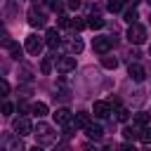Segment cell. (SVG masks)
Listing matches in <instances>:
<instances>
[{
  "instance_id": "4fadbf2b",
  "label": "cell",
  "mask_w": 151,
  "mask_h": 151,
  "mask_svg": "<svg viewBox=\"0 0 151 151\" xmlns=\"http://www.w3.org/2000/svg\"><path fill=\"white\" fill-rule=\"evenodd\" d=\"M73 123H76V127L85 130V127L90 125V113H87V111H78V113L73 116Z\"/></svg>"
},
{
  "instance_id": "7a4b0ae2",
  "label": "cell",
  "mask_w": 151,
  "mask_h": 151,
  "mask_svg": "<svg viewBox=\"0 0 151 151\" xmlns=\"http://www.w3.org/2000/svg\"><path fill=\"white\" fill-rule=\"evenodd\" d=\"M116 45V38L113 35H97L94 40H92V50L97 52V54H109V50Z\"/></svg>"
},
{
  "instance_id": "484cf974",
  "label": "cell",
  "mask_w": 151,
  "mask_h": 151,
  "mask_svg": "<svg viewBox=\"0 0 151 151\" xmlns=\"http://www.w3.org/2000/svg\"><path fill=\"white\" fill-rule=\"evenodd\" d=\"M137 19H139L137 9H127V12H125V21H127V24H137Z\"/></svg>"
},
{
  "instance_id": "d6986e66",
  "label": "cell",
  "mask_w": 151,
  "mask_h": 151,
  "mask_svg": "<svg viewBox=\"0 0 151 151\" xmlns=\"http://www.w3.org/2000/svg\"><path fill=\"white\" fill-rule=\"evenodd\" d=\"M104 24H106V21H104L101 17H90V19H87V26H90L92 31H97V28H104Z\"/></svg>"
},
{
  "instance_id": "3957f363",
  "label": "cell",
  "mask_w": 151,
  "mask_h": 151,
  "mask_svg": "<svg viewBox=\"0 0 151 151\" xmlns=\"http://www.w3.org/2000/svg\"><path fill=\"white\" fill-rule=\"evenodd\" d=\"M127 40H130L132 45L146 42V28H144L142 24H130V28H127Z\"/></svg>"
},
{
  "instance_id": "e0dca14e",
  "label": "cell",
  "mask_w": 151,
  "mask_h": 151,
  "mask_svg": "<svg viewBox=\"0 0 151 151\" xmlns=\"http://www.w3.org/2000/svg\"><path fill=\"white\" fill-rule=\"evenodd\" d=\"M101 66L113 71V68H118V59L116 57H109V54H101Z\"/></svg>"
},
{
  "instance_id": "cb8c5ba5",
  "label": "cell",
  "mask_w": 151,
  "mask_h": 151,
  "mask_svg": "<svg viewBox=\"0 0 151 151\" xmlns=\"http://www.w3.org/2000/svg\"><path fill=\"white\" fill-rule=\"evenodd\" d=\"M106 7H109V12H120L123 9V0H109Z\"/></svg>"
},
{
  "instance_id": "9c48e42d",
  "label": "cell",
  "mask_w": 151,
  "mask_h": 151,
  "mask_svg": "<svg viewBox=\"0 0 151 151\" xmlns=\"http://www.w3.org/2000/svg\"><path fill=\"white\" fill-rule=\"evenodd\" d=\"M26 52H31V54H40L42 52V40L38 38V35H28L26 38Z\"/></svg>"
},
{
  "instance_id": "8fae6325",
  "label": "cell",
  "mask_w": 151,
  "mask_h": 151,
  "mask_svg": "<svg viewBox=\"0 0 151 151\" xmlns=\"http://www.w3.org/2000/svg\"><path fill=\"white\" fill-rule=\"evenodd\" d=\"M92 113H94L97 118H106V116L111 113V104H109V101H94Z\"/></svg>"
},
{
  "instance_id": "277c9868",
  "label": "cell",
  "mask_w": 151,
  "mask_h": 151,
  "mask_svg": "<svg viewBox=\"0 0 151 151\" xmlns=\"http://www.w3.org/2000/svg\"><path fill=\"white\" fill-rule=\"evenodd\" d=\"M2 149L5 151H24V144H21V137L14 132H7L5 137H2Z\"/></svg>"
},
{
  "instance_id": "ba28073f",
  "label": "cell",
  "mask_w": 151,
  "mask_h": 151,
  "mask_svg": "<svg viewBox=\"0 0 151 151\" xmlns=\"http://www.w3.org/2000/svg\"><path fill=\"white\" fill-rule=\"evenodd\" d=\"M57 71H59V73H71V71H76V59H73V57H59V59H57Z\"/></svg>"
},
{
  "instance_id": "4316f807",
  "label": "cell",
  "mask_w": 151,
  "mask_h": 151,
  "mask_svg": "<svg viewBox=\"0 0 151 151\" xmlns=\"http://www.w3.org/2000/svg\"><path fill=\"white\" fill-rule=\"evenodd\" d=\"M7 52H9V54H12V57H14V59H19V57H21V47H19V45H17V42H12V45H9V47H7Z\"/></svg>"
},
{
  "instance_id": "30bf717a",
  "label": "cell",
  "mask_w": 151,
  "mask_h": 151,
  "mask_svg": "<svg viewBox=\"0 0 151 151\" xmlns=\"http://www.w3.org/2000/svg\"><path fill=\"white\" fill-rule=\"evenodd\" d=\"M127 73H130V78H132L134 83H142V80L146 78V71H144V66H142V64H130Z\"/></svg>"
},
{
  "instance_id": "5b68a950",
  "label": "cell",
  "mask_w": 151,
  "mask_h": 151,
  "mask_svg": "<svg viewBox=\"0 0 151 151\" xmlns=\"http://www.w3.org/2000/svg\"><path fill=\"white\" fill-rule=\"evenodd\" d=\"M12 130L19 134V137H26V134H33V125H31V120L28 118H17L14 120V125H12Z\"/></svg>"
},
{
  "instance_id": "44dd1931",
  "label": "cell",
  "mask_w": 151,
  "mask_h": 151,
  "mask_svg": "<svg viewBox=\"0 0 151 151\" xmlns=\"http://www.w3.org/2000/svg\"><path fill=\"white\" fill-rule=\"evenodd\" d=\"M85 26H87V24H85L83 19H78V17H76V19H68V28H73V31H83Z\"/></svg>"
},
{
  "instance_id": "d590c367",
  "label": "cell",
  "mask_w": 151,
  "mask_h": 151,
  "mask_svg": "<svg viewBox=\"0 0 151 151\" xmlns=\"http://www.w3.org/2000/svg\"><path fill=\"white\" fill-rule=\"evenodd\" d=\"M146 2H149V5H151V0H146Z\"/></svg>"
},
{
  "instance_id": "8992f818",
  "label": "cell",
  "mask_w": 151,
  "mask_h": 151,
  "mask_svg": "<svg viewBox=\"0 0 151 151\" xmlns=\"http://www.w3.org/2000/svg\"><path fill=\"white\" fill-rule=\"evenodd\" d=\"M28 24H31L33 28H42V26L47 24V17H45L42 12H38L35 7H31V9H28Z\"/></svg>"
},
{
  "instance_id": "52a82bcc",
  "label": "cell",
  "mask_w": 151,
  "mask_h": 151,
  "mask_svg": "<svg viewBox=\"0 0 151 151\" xmlns=\"http://www.w3.org/2000/svg\"><path fill=\"white\" fill-rule=\"evenodd\" d=\"M52 116H54V120H57L59 125H64V127H68V125H76V123H73V113H71L68 109H57Z\"/></svg>"
},
{
  "instance_id": "2e32d148",
  "label": "cell",
  "mask_w": 151,
  "mask_h": 151,
  "mask_svg": "<svg viewBox=\"0 0 151 151\" xmlns=\"http://www.w3.org/2000/svg\"><path fill=\"white\" fill-rule=\"evenodd\" d=\"M31 113H33V116H38V118L47 116V104H42V101H35V104L31 106Z\"/></svg>"
},
{
  "instance_id": "e575fe53",
  "label": "cell",
  "mask_w": 151,
  "mask_h": 151,
  "mask_svg": "<svg viewBox=\"0 0 151 151\" xmlns=\"http://www.w3.org/2000/svg\"><path fill=\"white\" fill-rule=\"evenodd\" d=\"M127 2H130V5H137V2H139V0H127Z\"/></svg>"
},
{
  "instance_id": "f1b7e54d",
  "label": "cell",
  "mask_w": 151,
  "mask_h": 151,
  "mask_svg": "<svg viewBox=\"0 0 151 151\" xmlns=\"http://www.w3.org/2000/svg\"><path fill=\"white\" fill-rule=\"evenodd\" d=\"M0 90H2V97H7V94H9V83H7L5 78L0 80Z\"/></svg>"
},
{
  "instance_id": "603a6c76",
  "label": "cell",
  "mask_w": 151,
  "mask_h": 151,
  "mask_svg": "<svg viewBox=\"0 0 151 151\" xmlns=\"http://www.w3.org/2000/svg\"><path fill=\"white\" fill-rule=\"evenodd\" d=\"M127 116H130V113H127L125 109H116V111H113V118H116L118 123H125V120H127Z\"/></svg>"
},
{
  "instance_id": "d6a6232c",
  "label": "cell",
  "mask_w": 151,
  "mask_h": 151,
  "mask_svg": "<svg viewBox=\"0 0 151 151\" xmlns=\"http://www.w3.org/2000/svg\"><path fill=\"white\" fill-rule=\"evenodd\" d=\"M50 7H52V9L57 12V9H61V2H57V0H52V2H50Z\"/></svg>"
},
{
  "instance_id": "f546056e",
  "label": "cell",
  "mask_w": 151,
  "mask_h": 151,
  "mask_svg": "<svg viewBox=\"0 0 151 151\" xmlns=\"http://www.w3.org/2000/svg\"><path fill=\"white\" fill-rule=\"evenodd\" d=\"M12 111H14V106H12L9 101H5V104H2V116H12Z\"/></svg>"
},
{
  "instance_id": "6da1fadb",
  "label": "cell",
  "mask_w": 151,
  "mask_h": 151,
  "mask_svg": "<svg viewBox=\"0 0 151 151\" xmlns=\"http://www.w3.org/2000/svg\"><path fill=\"white\" fill-rule=\"evenodd\" d=\"M33 134H35L38 144H42V146H50V144L57 142V132H54L52 125H47V123H38L35 130H33Z\"/></svg>"
},
{
  "instance_id": "836d02e7",
  "label": "cell",
  "mask_w": 151,
  "mask_h": 151,
  "mask_svg": "<svg viewBox=\"0 0 151 151\" xmlns=\"http://www.w3.org/2000/svg\"><path fill=\"white\" fill-rule=\"evenodd\" d=\"M31 151H42V149H40V146H38V144H35V146H33V149H31Z\"/></svg>"
},
{
  "instance_id": "83f0119b",
  "label": "cell",
  "mask_w": 151,
  "mask_h": 151,
  "mask_svg": "<svg viewBox=\"0 0 151 151\" xmlns=\"http://www.w3.org/2000/svg\"><path fill=\"white\" fill-rule=\"evenodd\" d=\"M40 71L47 76V73L52 71V61H50V59H42V64H40Z\"/></svg>"
},
{
  "instance_id": "d4e9b609",
  "label": "cell",
  "mask_w": 151,
  "mask_h": 151,
  "mask_svg": "<svg viewBox=\"0 0 151 151\" xmlns=\"http://www.w3.org/2000/svg\"><path fill=\"white\" fill-rule=\"evenodd\" d=\"M139 139H142L144 144H151V127H142V130H139Z\"/></svg>"
},
{
  "instance_id": "7402d4cb",
  "label": "cell",
  "mask_w": 151,
  "mask_h": 151,
  "mask_svg": "<svg viewBox=\"0 0 151 151\" xmlns=\"http://www.w3.org/2000/svg\"><path fill=\"white\" fill-rule=\"evenodd\" d=\"M68 50H71V52H76V54H78V52H83V40H80V38L68 40Z\"/></svg>"
},
{
  "instance_id": "ac0fdd59",
  "label": "cell",
  "mask_w": 151,
  "mask_h": 151,
  "mask_svg": "<svg viewBox=\"0 0 151 151\" xmlns=\"http://www.w3.org/2000/svg\"><path fill=\"white\" fill-rule=\"evenodd\" d=\"M132 123H134V125H139V127H146V123H149V113H144V111H139V113H134V118H132Z\"/></svg>"
},
{
  "instance_id": "7c38bea8",
  "label": "cell",
  "mask_w": 151,
  "mask_h": 151,
  "mask_svg": "<svg viewBox=\"0 0 151 151\" xmlns=\"http://www.w3.org/2000/svg\"><path fill=\"white\" fill-rule=\"evenodd\" d=\"M139 130H142V127L134 125V123H132V125H125V127H123V137H125L127 142H134V139H139Z\"/></svg>"
},
{
  "instance_id": "4dcf8cb0",
  "label": "cell",
  "mask_w": 151,
  "mask_h": 151,
  "mask_svg": "<svg viewBox=\"0 0 151 151\" xmlns=\"http://www.w3.org/2000/svg\"><path fill=\"white\" fill-rule=\"evenodd\" d=\"M118 151H137L132 144H123V146H118Z\"/></svg>"
},
{
  "instance_id": "1f68e13d",
  "label": "cell",
  "mask_w": 151,
  "mask_h": 151,
  "mask_svg": "<svg viewBox=\"0 0 151 151\" xmlns=\"http://www.w3.org/2000/svg\"><path fill=\"white\" fill-rule=\"evenodd\" d=\"M68 7H71V9H78V7H80V0H68Z\"/></svg>"
},
{
  "instance_id": "5bb4252c",
  "label": "cell",
  "mask_w": 151,
  "mask_h": 151,
  "mask_svg": "<svg viewBox=\"0 0 151 151\" xmlns=\"http://www.w3.org/2000/svg\"><path fill=\"white\" fill-rule=\"evenodd\" d=\"M85 134H87L90 139H101V137H104V130H101V125H97V123H90V125L85 127Z\"/></svg>"
},
{
  "instance_id": "9a60e30c",
  "label": "cell",
  "mask_w": 151,
  "mask_h": 151,
  "mask_svg": "<svg viewBox=\"0 0 151 151\" xmlns=\"http://www.w3.org/2000/svg\"><path fill=\"white\" fill-rule=\"evenodd\" d=\"M45 42L54 50V47L61 42V40H59V31H57V28H47V33H45Z\"/></svg>"
},
{
  "instance_id": "ffe728a7",
  "label": "cell",
  "mask_w": 151,
  "mask_h": 151,
  "mask_svg": "<svg viewBox=\"0 0 151 151\" xmlns=\"http://www.w3.org/2000/svg\"><path fill=\"white\" fill-rule=\"evenodd\" d=\"M19 78H21V80H31V78H33V68L26 66V64H21V66H19Z\"/></svg>"
}]
</instances>
